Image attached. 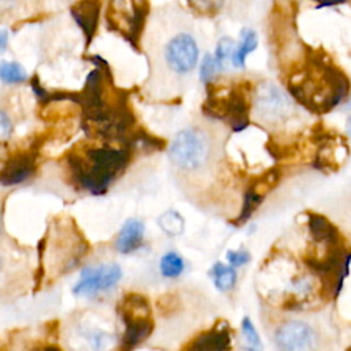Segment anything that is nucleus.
I'll list each match as a JSON object with an SVG mask.
<instances>
[{
  "label": "nucleus",
  "instance_id": "9b49d317",
  "mask_svg": "<svg viewBox=\"0 0 351 351\" xmlns=\"http://www.w3.org/2000/svg\"><path fill=\"white\" fill-rule=\"evenodd\" d=\"M230 347L229 328H213L195 337L185 351H228Z\"/></svg>",
  "mask_w": 351,
  "mask_h": 351
},
{
  "label": "nucleus",
  "instance_id": "cd10ccee",
  "mask_svg": "<svg viewBox=\"0 0 351 351\" xmlns=\"http://www.w3.org/2000/svg\"><path fill=\"white\" fill-rule=\"evenodd\" d=\"M346 129H347V133H348V136H351V117H350V118H348V121H347Z\"/></svg>",
  "mask_w": 351,
  "mask_h": 351
},
{
  "label": "nucleus",
  "instance_id": "4468645a",
  "mask_svg": "<svg viewBox=\"0 0 351 351\" xmlns=\"http://www.w3.org/2000/svg\"><path fill=\"white\" fill-rule=\"evenodd\" d=\"M132 10L133 15L129 25V33L125 37L130 43V45L138 51V40L140 34L144 29V23L147 19V15L149 12V1L148 0H132Z\"/></svg>",
  "mask_w": 351,
  "mask_h": 351
},
{
  "label": "nucleus",
  "instance_id": "2eb2a0df",
  "mask_svg": "<svg viewBox=\"0 0 351 351\" xmlns=\"http://www.w3.org/2000/svg\"><path fill=\"white\" fill-rule=\"evenodd\" d=\"M240 37H241V41L240 44L237 45V49H236V53L232 59V64L234 67H240V69H244L245 67V58L248 53H251L256 45H258V34L255 30L252 29H243L240 32Z\"/></svg>",
  "mask_w": 351,
  "mask_h": 351
},
{
  "label": "nucleus",
  "instance_id": "393cba45",
  "mask_svg": "<svg viewBox=\"0 0 351 351\" xmlns=\"http://www.w3.org/2000/svg\"><path fill=\"white\" fill-rule=\"evenodd\" d=\"M30 86H32V89H33V93L37 96V99L44 104L45 100H47L48 96H49V92H47V90L41 86L40 80H38L37 75H33V77H32V80H30Z\"/></svg>",
  "mask_w": 351,
  "mask_h": 351
},
{
  "label": "nucleus",
  "instance_id": "5701e85b",
  "mask_svg": "<svg viewBox=\"0 0 351 351\" xmlns=\"http://www.w3.org/2000/svg\"><path fill=\"white\" fill-rule=\"evenodd\" d=\"M219 70H222V67L218 63V60L215 59V56L211 53H206L202 60V64H200V80L204 84L213 82V80L219 73Z\"/></svg>",
  "mask_w": 351,
  "mask_h": 351
},
{
  "label": "nucleus",
  "instance_id": "20e7f679",
  "mask_svg": "<svg viewBox=\"0 0 351 351\" xmlns=\"http://www.w3.org/2000/svg\"><path fill=\"white\" fill-rule=\"evenodd\" d=\"M163 55L169 69L176 74L184 75L196 67L199 48L192 36L180 33L166 44Z\"/></svg>",
  "mask_w": 351,
  "mask_h": 351
},
{
  "label": "nucleus",
  "instance_id": "0eeeda50",
  "mask_svg": "<svg viewBox=\"0 0 351 351\" xmlns=\"http://www.w3.org/2000/svg\"><path fill=\"white\" fill-rule=\"evenodd\" d=\"M37 151L30 147L27 151L14 154L3 166L0 181L4 186L15 185L27 180L36 170Z\"/></svg>",
  "mask_w": 351,
  "mask_h": 351
},
{
  "label": "nucleus",
  "instance_id": "f03ea898",
  "mask_svg": "<svg viewBox=\"0 0 351 351\" xmlns=\"http://www.w3.org/2000/svg\"><path fill=\"white\" fill-rule=\"evenodd\" d=\"M210 154L207 136L196 128L180 130L169 147V158L180 169L197 170Z\"/></svg>",
  "mask_w": 351,
  "mask_h": 351
},
{
  "label": "nucleus",
  "instance_id": "9d476101",
  "mask_svg": "<svg viewBox=\"0 0 351 351\" xmlns=\"http://www.w3.org/2000/svg\"><path fill=\"white\" fill-rule=\"evenodd\" d=\"M125 332L119 351H132L144 341L154 330V322L149 317H122Z\"/></svg>",
  "mask_w": 351,
  "mask_h": 351
},
{
  "label": "nucleus",
  "instance_id": "f3484780",
  "mask_svg": "<svg viewBox=\"0 0 351 351\" xmlns=\"http://www.w3.org/2000/svg\"><path fill=\"white\" fill-rule=\"evenodd\" d=\"M158 223L160 229L169 236H177L184 230V218L174 210H167L163 213L159 217Z\"/></svg>",
  "mask_w": 351,
  "mask_h": 351
},
{
  "label": "nucleus",
  "instance_id": "4be33fe9",
  "mask_svg": "<svg viewBox=\"0 0 351 351\" xmlns=\"http://www.w3.org/2000/svg\"><path fill=\"white\" fill-rule=\"evenodd\" d=\"M241 330H243V335L245 339L244 350L245 351H262V343H261L259 335L255 330V326L250 321L248 317H244V319L241 322Z\"/></svg>",
  "mask_w": 351,
  "mask_h": 351
},
{
  "label": "nucleus",
  "instance_id": "6ab92c4d",
  "mask_svg": "<svg viewBox=\"0 0 351 351\" xmlns=\"http://www.w3.org/2000/svg\"><path fill=\"white\" fill-rule=\"evenodd\" d=\"M184 270V261L176 252H167L160 259V273L167 278L178 277Z\"/></svg>",
  "mask_w": 351,
  "mask_h": 351
},
{
  "label": "nucleus",
  "instance_id": "f8f14e48",
  "mask_svg": "<svg viewBox=\"0 0 351 351\" xmlns=\"http://www.w3.org/2000/svg\"><path fill=\"white\" fill-rule=\"evenodd\" d=\"M144 237V223L136 218L128 219L119 230L115 240V248L122 254H129L137 250Z\"/></svg>",
  "mask_w": 351,
  "mask_h": 351
},
{
  "label": "nucleus",
  "instance_id": "39448f33",
  "mask_svg": "<svg viewBox=\"0 0 351 351\" xmlns=\"http://www.w3.org/2000/svg\"><path fill=\"white\" fill-rule=\"evenodd\" d=\"M274 341L280 351H315L318 339L308 324L291 319L277 328Z\"/></svg>",
  "mask_w": 351,
  "mask_h": 351
},
{
  "label": "nucleus",
  "instance_id": "6e6552de",
  "mask_svg": "<svg viewBox=\"0 0 351 351\" xmlns=\"http://www.w3.org/2000/svg\"><path fill=\"white\" fill-rule=\"evenodd\" d=\"M244 82L237 84L232 90H229L226 96V119L230 123L233 132H241L250 123V104L244 93Z\"/></svg>",
  "mask_w": 351,
  "mask_h": 351
},
{
  "label": "nucleus",
  "instance_id": "7ed1b4c3",
  "mask_svg": "<svg viewBox=\"0 0 351 351\" xmlns=\"http://www.w3.org/2000/svg\"><path fill=\"white\" fill-rule=\"evenodd\" d=\"M254 110L263 122L277 123L291 114L292 103L277 85L266 81L255 89Z\"/></svg>",
  "mask_w": 351,
  "mask_h": 351
},
{
  "label": "nucleus",
  "instance_id": "ddd939ff",
  "mask_svg": "<svg viewBox=\"0 0 351 351\" xmlns=\"http://www.w3.org/2000/svg\"><path fill=\"white\" fill-rule=\"evenodd\" d=\"M308 230L315 243H322L326 247L340 243V236L333 223H330L324 215L310 213L308 214Z\"/></svg>",
  "mask_w": 351,
  "mask_h": 351
},
{
  "label": "nucleus",
  "instance_id": "a211bd4d",
  "mask_svg": "<svg viewBox=\"0 0 351 351\" xmlns=\"http://www.w3.org/2000/svg\"><path fill=\"white\" fill-rule=\"evenodd\" d=\"M0 78L5 84H18L27 80L25 69L16 62H1Z\"/></svg>",
  "mask_w": 351,
  "mask_h": 351
},
{
  "label": "nucleus",
  "instance_id": "b1692460",
  "mask_svg": "<svg viewBox=\"0 0 351 351\" xmlns=\"http://www.w3.org/2000/svg\"><path fill=\"white\" fill-rule=\"evenodd\" d=\"M226 258L232 266H240L250 261V254L247 251H229L226 254Z\"/></svg>",
  "mask_w": 351,
  "mask_h": 351
},
{
  "label": "nucleus",
  "instance_id": "bb28decb",
  "mask_svg": "<svg viewBox=\"0 0 351 351\" xmlns=\"http://www.w3.org/2000/svg\"><path fill=\"white\" fill-rule=\"evenodd\" d=\"M7 37H8V33L5 29H1L0 32V48L1 51L5 49V45H7Z\"/></svg>",
  "mask_w": 351,
  "mask_h": 351
},
{
  "label": "nucleus",
  "instance_id": "a878e982",
  "mask_svg": "<svg viewBox=\"0 0 351 351\" xmlns=\"http://www.w3.org/2000/svg\"><path fill=\"white\" fill-rule=\"evenodd\" d=\"M12 132V123L10 121V118L7 117V114L4 111L0 112V133H1V138L5 140L8 138V136Z\"/></svg>",
  "mask_w": 351,
  "mask_h": 351
},
{
  "label": "nucleus",
  "instance_id": "aec40b11",
  "mask_svg": "<svg viewBox=\"0 0 351 351\" xmlns=\"http://www.w3.org/2000/svg\"><path fill=\"white\" fill-rule=\"evenodd\" d=\"M236 49H237V45H236L233 38L222 37L218 41L214 56L218 60V63L221 64L222 70L226 69V63H232V59H233V56L236 53Z\"/></svg>",
  "mask_w": 351,
  "mask_h": 351
},
{
  "label": "nucleus",
  "instance_id": "c85d7f7f",
  "mask_svg": "<svg viewBox=\"0 0 351 351\" xmlns=\"http://www.w3.org/2000/svg\"><path fill=\"white\" fill-rule=\"evenodd\" d=\"M45 351H60V350H58L56 347H47Z\"/></svg>",
  "mask_w": 351,
  "mask_h": 351
},
{
  "label": "nucleus",
  "instance_id": "dca6fc26",
  "mask_svg": "<svg viewBox=\"0 0 351 351\" xmlns=\"http://www.w3.org/2000/svg\"><path fill=\"white\" fill-rule=\"evenodd\" d=\"M211 276L215 287L221 292L230 291L236 284V271L230 266H225L222 263H215L211 269Z\"/></svg>",
  "mask_w": 351,
  "mask_h": 351
},
{
  "label": "nucleus",
  "instance_id": "1a4fd4ad",
  "mask_svg": "<svg viewBox=\"0 0 351 351\" xmlns=\"http://www.w3.org/2000/svg\"><path fill=\"white\" fill-rule=\"evenodd\" d=\"M100 7H101L100 0H80L70 10L74 21L82 29L86 37V45L92 41L97 30Z\"/></svg>",
  "mask_w": 351,
  "mask_h": 351
},
{
  "label": "nucleus",
  "instance_id": "f257e3e1",
  "mask_svg": "<svg viewBox=\"0 0 351 351\" xmlns=\"http://www.w3.org/2000/svg\"><path fill=\"white\" fill-rule=\"evenodd\" d=\"M66 160L78 186L93 195H103L128 166L130 148H88L86 158L69 152Z\"/></svg>",
  "mask_w": 351,
  "mask_h": 351
},
{
  "label": "nucleus",
  "instance_id": "412c9836",
  "mask_svg": "<svg viewBox=\"0 0 351 351\" xmlns=\"http://www.w3.org/2000/svg\"><path fill=\"white\" fill-rule=\"evenodd\" d=\"M262 200H263V196L256 193L254 189H251L248 186V189L245 191V195H244L243 208H241L240 215L236 219V223H244L251 217V214L256 210V207L262 203Z\"/></svg>",
  "mask_w": 351,
  "mask_h": 351
},
{
  "label": "nucleus",
  "instance_id": "423d86ee",
  "mask_svg": "<svg viewBox=\"0 0 351 351\" xmlns=\"http://www.w3.org/2000/svg\"><path fill=\"white\" fill-rule=\"evenodd\" d=\"M122 277V270L117 263H107L97 267H85L73 292L77 295H92L114 287Z\"/></svg>",
  "mask_w": 351,
  "mask_h": 351
}]
</instances>
